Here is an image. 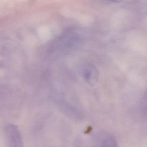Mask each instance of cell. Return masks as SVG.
Returning a JSON list of instances; mask_svg holds the SVG:
<instances>
[{
  "instance_id": "cell-1",
  "label": "cell",
  "mask_w": 147,
  "mask_h": 147,
  "mask_svg": "<svg viewBox=\"0 0 147 147\" xmlns=\"http://www.w3.org/2000/svg\"><path fill=\"white\" fill-rule=\"evenodd\" d=\"M5 133L9 147H24L21 134L16 125L11 124L7 125Z\"/></svg>"
},
{
  "instance_id": "cell-2",
  "label": "cell",
  "mask_w": 147,
  "mask_h": 147,
  "mask_svg": "<svg viewBox=\"0 0 147 147\" xmlns=\"http://www.w3.org/2000/svg\"><path fill=\"white\" fill-rule=\"evenodd\" d=\"M100 147H118V146L115 138L111 136L104 140Z\"/></svg>"
}]
</instances>
